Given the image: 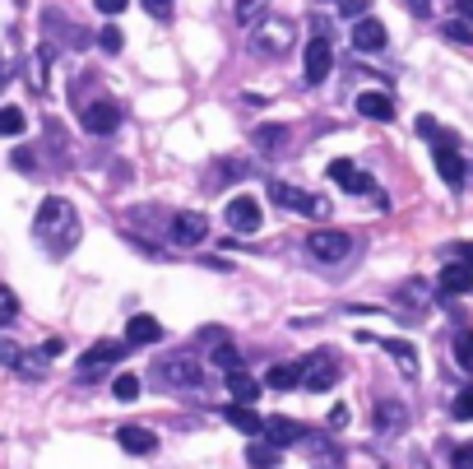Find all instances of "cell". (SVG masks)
<instances>
[{"label": "cell", "instance_id": "cell-8", "mask_svg": "<svg viewBox=\"0 0 473 469\" xmlns=\"http://www.w3.org/2000/svg\"><path fill=\"white\" fill-rule=\"evenodd\" d=\"M302 367V385L306 391H329L334 381H339V363H334V353H311Z\"/></svg>", "mask_w": 473, "mask_h": 469}, {"label": "cell", "instance_id": "cell-4", "mask_svg": "<svg viewBox=\"0 0 473 469\" xmlns=\"http://www.w3.org/2000/svg\"><path fill=\"white\" fill-rule=\"evenodd\" d=\"M269 200H274L278 209L306 214V218H325V214H329V205H325L320 196H311V190H302V186H293V181H269Z\"/></svg>", "mask_w": 473, "mask_h": 469}, {"label": "cell", "instance_id": "cell-41", "mask_svg": "<svg viewBox=\"0 0 473 469\" xmlns=\"http://www.w3.org/2000/svg\"><path fill=\"white\" fill-rule=\"evenodd\" d=\"M0 307H5V321H14V312H19V297H14L10 288H0Z\"/></svg>", "mask_w": 473, "mask_h": 469}, {"label": "cell", "instance_id": "cell-26", "mask_svg": "<svg viewBox=\"0 0 473 469\" xmlns=\"http://www.w3.org/2000/svg\"><path fill=\"white\" fill-rule=\"evenodd\" d=\"M265 385H269V391H293V385H302V367L274 363V367L265 372Z\"/></svg>", "mask_w": 473, "mask_h": 469}, {"label": "cell", "instance_id": "cell-25", "mask_svg": "<svg viewBox=\"0 0 473 469\" xmlns=\"http://www.w3.org/2000/svg\"><path fill=\"white\" fill-rule=\"evenodd\" d=\"M228 391L237 395V404H250V400H260V381L250 372H228Z\"/></svg>", "mask_w": 473, "mask_h": 469}, {"label": "cell", "instance_id": "cell-48", "mask_svg": "<svg viewBox=\"0 0 473 469\" xmlns=\"http://www.w3.org/2000/svg\"><path fill=\"white\" fill-rule=\"evenodd\" d=\"M455 256H460V261L473 270V242H455Z\"/></svg>", "mask_w": 473, "mask_h": 469}, {"label": "cell", "instance_id": "cell-40", "mask_svg": "<svg viewBox=\"0 0 473 469\" xmlns=\"http://www.w3.org/2000/svg\"><path fill=\"white\" fill-rule=\"evenodd\" d=\"M260 5H265V0H237V19H241V23H250Z\"/></svg>", "mask_w": 473, "mask_h": 469}, {"label": "cell", "instance_id": "cell-21", "mask_svg": "<svg viewBox=\"0 0 473 469\" xmlns=\"http://www.w3.org/2000/svg\"><path fill=\"white\" fill-rule=\"evenodd\" d=\"M117 441H121V447H126L130 456H153V451H158V437H153L149 428H135V423H130V428H121V432H117Z\"/></svg>", "mask_w": 473, "mask_h": 469}, {"label": "cell", "instance_id": "cell-38", "mask_svg": "<svg viewBox=\"0 0 473 469\" xmlns=\"http://www.w3.org/2000/svg\"><path fill=\"white\" fill-rule=\"evenodd\" d=\"M339 14H348V19H367V0H339Z\"/></svg>", "mask_w": 473, "mask_h": 469}, {"label": "cell", "instance_id": "cell-6", "mask_svg": "<svg viewBox=\"0 0 473 469\" xmlns=\"http://www.w3.org/2000/svg\"><path fill=\"white\" fill-rule=\"evenodd\" d=\"M126 349H130L126 340H98L89 353L79 358V381H93V376H98V372H107L111 363H121Z\"/></svg>", "mask_w": 473, "mask_h": 469}, {"label": "cell", "instance_id": "cell-5", "mask_svg": "<svg viewBox=\"0 0 473 469\" xmlns=\"http://www.w3.org/2000/svg\"><path fill=\"white\" fill-rule=\"evenodd\" d=\"M432 145H436V173H441V181H445V186H464L469 173H473V163L460 158L455 135H441V140H432Z\"/></svg>", "mask_w": 473, "mask_h": 469}, {"label": "cell", "instance_id": "cell-37", "mask_svg": "<svg viewBox=\"0 0 473 469\" xmlns=\"http://www.w3.org/2000/svg\"><path fill=\"white\" fill-rule=\"evenodd\" d=\"M19 358H23V353H19L14 340L5 335V340H0V363H5V367H19Z\"/></svg>", "mask_w": 473, "mask_h": 469}, {"label": "cell", "instance_id": "cell-35", "mask_svg": "<svg viewBox=\"0 0 473 469\" xmlns=\"http://www.w3.org/2000/svg\"><path fill=\"white\" fill-rule=\"evenodd\" d=\"M98 42H102V51H121V47H126V38H121L117 23H107V29L98 33Z\"/></svg>", "mask_w": 473, "mask_h": 469}, {"label": "cell", "instance_id": "cell-17", "mask_svg": "<svg viewBox=\"0 0 473 469\" xmlns=\"http://www.w3.org/2000/svg\"><path fill=\"white\" fill-rule=\"evenodd\" d=\"M395 302H399L404 312L423 316V312H427V302H432V293H427V279H408V284H399V288H395Z\"/></svg>", "mask_w": 473, "mask_h": 469}, {"label": "cell", "instance_id": "cell-23", "mask_svg": "<svg viewBox=\"0 0 473 469\" xmlns=\"http://www.w3.org/2000/svg\"><path fill=\"white\" fill-rule=\"evenodd\" d=\"M223 423L241 428L246 437H265V423H260V413H250L246 404H223Z\"/></svg>", "mask_w": 473, "mask_h": 469}, {"label": "cell", "instance_id": "cell-42", "mask_svg": "<svg viewBox=\"0 0 473 469\" xmlns=\"http://www.w3.org/2000/svg\"><path fill=\"white\" fill-rule=\"evenodd\" d=\"M455 469H473V441H464V447L455 451Z\"/></svg>", "mask_w": 473, "mask_h": 469}, {"label": "cell", "instance_id": "cell-45", "mask_svg": "<svg viewBox=\"0 0 473 469\" xmlns=\"http://www.w3.org/2000/svg\"><path fill=\"white\" fill-rule=\"evenodd\" d=\"M404 5H408L417 19H432V0H404Z\"/></svg>", "mask_w": 473, "mask_h": 469}, {"label": "cell", "instance_id": "cell-3", "mask_svg": "<svg viewBox=\"0 0 473 469\" xmlns=\"http://www.w3.org/2000/svg\"><path fill=\"white\" fill-rule=\"evenodd\" d=\"M293 42H297V23L293 19H260L256 29H250V47L256 51H265V57H288L293 51Z\"/></svg>", "mask_w": 473, "mask_h": 469}, {"label": "cell", "instance_id": "cell-29", "mask_svg": "<svg viewBox=\"0 0 473 469\" xmlns=\"http://www.w3.org/2000/svg\"><path fill=\"white\" fill-rule=\"evenodd\" d=\"M47 57H51V51L42 47V51H33V57H28V84H33V89H47Z\"/></svg>", "mask_w": 473, "mask_h": 469}, {"label": "cell", "instance_id": "cell-33", "mask_svg": "<svg viewBox=\"0 0 473 469\" xmlns=\"http://www.w3.org/2000/svg\"><path fill=\"white\" fill-rule=\"evenodd\" d=\"M214 173H218V181H237V177H246V163L241 158H223Z\"/></svg>", "mask_w": 473, "mask_h": 469}, {"label": "cell", "instance_id": "cell-43", "mask_svg": "<svg viewBox=\"0 0 473 469\" xmlns=\"http://www.w3.org/2000/svg\"><path fill=\"white\" fill-rule=\"evenodd\" d=\"M10 163H14L19 173H28V168H33V154H28V149H14V154H10Z\"/></svg>", "mask_w": 473, "mask_h": 469}, {"label": "cell", "instance_id": "cell-47", "mask_svg": "<svg viewBox=\"0 0 473 469\" xmlns=\"http://www.w3.org/2000/svg\"><path fill=\"white\" fill-rule=\"evenodd\" d=\"M344 423H348V409L334 404V409H329V428H344Z\"/></svg>", "mask_w": 473, "mask_h": 469}, {"label": "cell", "instance_id": "cell-39", "mask_svg": "<svg viewBox=\"0 0 473 469\" xmlns=\"http://www.w3.org/2000/svg\"><path fill=\"white\" fill-rule=\"evenodd\" d=\"M464 23H469V19H460V23H445V38H451V42H473V33L464 29Z\"/></svg>", "mask_w": 473, "mask_h": 469}, {"label": "cell", "instance_id": "cell-7", "mask_svg": "<svg viewBox=\"0 0 473 469\" xmlns=\"http://www.w3.org/2000/svg\"><path fill=\"white\" fill-rule=\"evenodd\" d=\"M329 70H334V47H329V38H311V42H306V57H302L306 84H325Z\"/></svg>", "mask_w": 473, "mask_h": 469}, {"label": "cell", "instance_id": "cell-31", "mask_svg": "<svg viewBox=\"0 0 473 469\" xmlns=\"http://www.w3.org/2000/svg\"><path fill=\"white\" fill-rule=\"evenodd\" d=\"M455 363L464 372H473V330H464V335H455Z\"/></svg>", "mask_w": 473, "mask_h": 469}, {"label": "cell", "instance_id": "cell-14", "mask_svg": "<svg viewBox=\"0 0 473 469\" xmlns=\"http://www.w3.org/2000/svg\"><path fill=\"white\" fill-rule=\"evenodd\" d=\"M265 441H274V447L284 451V447H297V441H306V428L293 423V419H284V413H274V419H265Z\"/></svg>", "mask_w": 473, "mask_h": 469}, {"label": "cell", "instance_id": "cell-15", "mask_svg": "<svg viewBox=\"0 0 473 469\" xmlns=\"http://www.w3.org/2000/svg\"><path fill=\"white\" fill-rule=\"evenodd\" d=\"M436 288H441L445 297H464V293L473 288V270H469L464 261L445 265V270H441V279H436Z\"/></svg>", "mask_w": 473, "mask_h": 469}, {"label": "cell", "instance_id": "cell-19", "mask_svg": "<svg viewBox=\"0 0 473 469\" xmlns=\"http://www.w3.org/2000/svg\"><path fill=\"white\" fill-rule=\"evenodd\" d=\"M353 47L357 51H381L385 47V23H376L372 14L353 23Z\"/></svg>", "mask_w": 473, "mask_h": 469}, {"label": "cell", "instance_id": "cell-20", "mask_svg": "<svg viewBox=\"0 0 473 469\" xmlns=\"http://www.w3.org/2000/svg\"><path fill=\"white\" fill-rule=\"evenodd\" d=\"M357 340H372V335H367V330H362ZM372 344H381V349H385L390 358H395V363H399L408 376H417V349H413V344H404V340H372Z\"/></svg>", "mask_w": 473, "mask_h": 469}, {"label": "cell", "instance_id": "cell-18", "mask_svg": "<svg viewBox=\"0 0 473 469\" xmlns=\"http://www.w3.org/2000/svg\"><path fill=\"white\" fill-rule=\"evenodd\" d=\"M158 372H162V381H172V385H200V363H195V358H167Z\"/></svg>", "mask_w": 473, "mask_h": 469}, {"label": "cell", "instance_id": "cell-10", "mask_svg": "<svg viewBox=\"0 0 473 469\" xmlns=\"http://www.w3.org/2000/svg\"><path fill=\"white\" fill-rule=\"evenodd\" d=\"M325 177L339 186V190H348V196H367V190H372V177L357 173V163H348V158H334L329 168H325Z\"/></svg>", "mask_w": 473, "mask_h": 469}, {"label": "cell", "instance_id": "cell-1", "mask_svg": "<svg viewBox=\"0 0 473 469\" xmlns=\"http://www.w3.org/2000/svg\"><path fill=\"white\" fill-rule=\"evenodd\" d=\"M33 233H38V242L47 246L51 256H66L70 246L79 242V214L70 209V200H61V196H47V200L38 205Z\"/></svg>", "mask_w": 473, "mask_h": 469}, {"label": "cell", "instance_id": "cell-22", "mask_svg": "<svg viewBox=\"0 0 473 469\" xmlns=\"http://www.w3.org/2000/svg\"><path fill=\"white\" fill-rule=\"evenodd\" d=\"M357 112L367 121H395V98H390V93H362Z\"/></svg>", "mask_w": 473, "mask_h": 469}, {"label": "cell", "instance_id": "cell-24", "mask_svg": "<svg viewBox=\"0 0 473 469\" xmlns=\"http://www.w3.org/2000/svg\"><path fill=\"white\" fill-rule=\"evenodd\" d=\"M246 465L250 469H278V447H274V441H250V447H246Z\"/></svg>", "mask_w": 473, "mask_h": 469}, {"label": "cell", "instance_id": "cell-2", "mask_svg": "<svg viewBox=\"0 0 473 469\" xmlns=\"http://www.w3.org/2000/svg\"><path fill=\"white\" fill-rule=\"evenodd\" d=\"M306 256H311L316 265H325V270H339V265H348V261L357 256V242H353L348 233L316 228L311 237H306Z\"/></svg>", "mask_w": 473, "mask_h": 469}, {"label": "cell", "instance_id": "cell-12", "mask_svg": "<svg viewBox=\"0 0 473 469\" xmlns=\"http://www.w3.org/2000/svg\"><path fill=\"white\" fill-rule=\"evenodd\" d=\"M376 428H381L385 437H399V432H408V404H404V400H395V395L376 400Z\"/></svg>", "mask_w": 473, "mask_h": 469}, {"label": "cell", "instance_id": "cell-9", "mask_svg": "<svg viewBox=\"0 0 473 469\" xmlns=\"http://www.w3.org/2000/svg\"><path fill=\"white\" fill-rule=\"evenodd\" d=\"M223 218H228V228H232V233H260V224H265V209H260V200L237 196V200H228Z\"/></svg>", "mask_w": 473, "mask_h": 469}, {"label": "cell", "instance_id": "cell-27", "mask_svg": "<svg viewBox=\"0 0 473 469\" xmlns=\"http://www.w3.org/2000/svg\"><path fill=\"white\" fill-rule=\"evenodd\" d=\"M250 140H256L260 154H278V149L288 145V126H260L256 135H250Z\"/></svg>", "mask_w": 473, "mask_h": 469}, {"label": "cell", "instance_id": "cell-11", "mask_svg": "<svg viewBox=\"0 0 473 469\" xmlns=\"http://www.w3.org/2000/svg\"><path fill=\"white\" fill-rule=\"evenodd\" d=\"M117 126H121V107L111 98H98V102L83 107V130H89V135H111Z\"/></svg>", "mask_w": 473, "mask_h": 469}, {"label": "cell", "instance_id": "cell-49", "mask_svg": "<svg viewBox=\"0 0 473 469\" xmlns=\"http://www.w3.org/2000/svg\"><path fill=\"white\" fill-rule=\"evenodd\" d=\"M460 14H464V19L473 23V0H460Z\"/></svg>", "mask_w": 473, "mask_h": 469}, {"label": "cell", "instance_id": "cell-28", "mask_svg": "<svg viewBox=\"0 0 473 469\" xmlns=\"http://www.w3.org/2000/svg\"><path fill=\"white\" fill-rule=\"evenodd\" d=\"M209 363H214L218 372H241V358H237V349H232L228 340H218V344H214V353H209Z\"/></svg>", "mask_w": 473, "mask_h": 469}, {"label": "cell", "instance_id": "cell-16", "mask_svg": "<svg viewBox=\"0 0 473 469\" xmlns=\"http://www.w3.org/2000/svg\"><path fill=\"white\" fill-rule=\"evenodd\" d=\"M162 340V325L153 316H130L126 321V344L130 349H145V344H158Z\"/></svg>", "mask_w": 473, "mask_h": 469}, {"label": "cell", "instance_id": "cell-46", "mask_svg": "<svg viewBox=\"0 0 473 469\" xmlns=\"http://www.w3.org/2000/svg\"><path fill=\"white\" fill-rule=\"evenodd\" d=\"M417 130H423L427 140H441V130H436V121H432V117H417Z\"/></svg>", "mask_w": 473, "mask_h": 469}, {"label": "cell", "instance_id": "cell-44", "mask_svg": "<svg viewBox=\"0 0 473 469\" xmlns=\"http://www.w3.org/2000/svg\"><path fill=\"white\" fill-rule=\"evenodd\" d=\"M93 5H98L102 14H121V10L130 5V0H93Z\"/></svg>", "mask_w": 473, "mask_h": 469}, {"label": "cell", "instance_id": "cell-36", "mask_svg": "<svg viewBox=\"0 0 473 469\" xmlns=\"http://www.w3.org/2000/svg\"><path fill=\"white\" fill-rule=\"evenodd\" d=\"M145 10H149L158 23H167V19H172V0H145Z\"/></svg>", "mask_w": 473, "mask_h": 469}, {"label": "cell", "instance_id": "cell-34", "mask_svg": "<svg viewBox=\"0 0 473 469\" xmlns=\"http://www.w3.org/2000/svg\"><path fill=\"white\" fill-rule=\"evenodd\" d=\"M0 130H5V135H19V130H23V112H19L14 102L5 107V112H0Z\"/></svg>", "mask_w": 473, "mask_h": 469}, {"label": "cell", "instance_id": "cell-32", "mask_svg": "<svg viewBox=\"0 0 473 469\" xmlns=\"http://www.w3.org/2000/svg\"><path fill=\"white\" fill-rule=\"evenodd\" d=\"M451 413H455L460 423H469V419H473V385H464V391L451 400Z\"/></svg>", "mask_w": 473, "mask_h": 469}, {"label": "cell", "instance_id": "cell-30", "mask_svg": "<svg viewBox=\"0 0 473 469\" xmlns=\"http://www.w3.org/2000/svg\"><path fill=\"white\" fill-rule=\"evenodd\" d=\"M111 395H117L121 404H130V400H139V376H130V372H121L117 381H111Z\"/></svg>", "mask_w": 473, "mask_h": 469}, {"label": "cell", "instance_id": "cell-13", "mask_svg": "<svg viewBox=\"0 0 473 469\" xmlns=\"http://www.w3.org/2000/svg\"><path fill=\"white\" fill-rule=\"evenodd\" d=\"M205 237H209V218H205V214L190 209V214H177V218H172V242H177V246H200Z\"/></svg>", "mask_w": 473, "mask_h": 469}]
</instances>
